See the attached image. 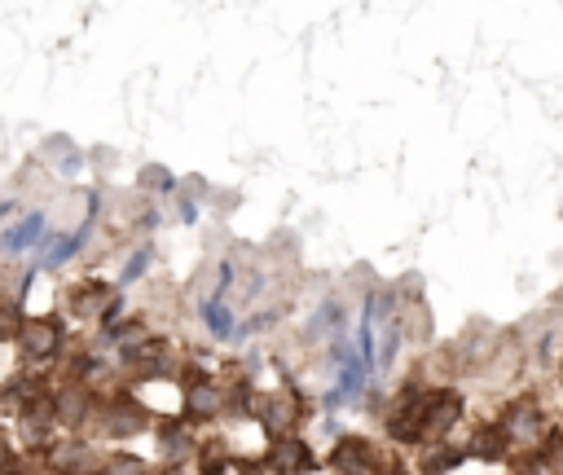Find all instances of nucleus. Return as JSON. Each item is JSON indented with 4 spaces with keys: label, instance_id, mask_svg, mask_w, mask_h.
<instances>
[{
    "label": "nucleus",
    "instance_id": "1",
    "mask_svg": "<svg viewBox=\"0 0 563 475\" xmlns=\"http://www.w3.org/2000/svg\"><path fill=\"white\" fill-rule=\"evenodd\" d=\"M462 414V401L454 392H423V396H410L401 405V414L392 418L388 432L396 440H410V445H423V440H436L449 432V423Z\"/></svg>",
    "mask_w": 563,
    "mask_h": 475
},
{
    "label": "nucleus",
    "instance_id": "2",
    "mask_svg": "<svg viewBox=\"0 0 563 475\" xmlns=\"http://www.w3.org/2000/svg\"><path fill=\"white\" fill-rule=\"evenodd\" d=\"M53 348H58V326L49 322V317H40V322H27L22 326V352L27 357H53Z\"/></svg>",
    "mask_w": 563,
    "mask_h": 475
},
{
    "label": "nucleus",
    "instance_id": "3",
    "mask_svg": "<svg viewBox=\"0 0 563 475\" xmlns=\"http://www.w3.org/2000/svg\"><path fill=\"white\" fill-rule=\"evenodd\" d=\"M40 234H44V216H40V212H31V216H22L14 229H5L0 247H5L9 256H18V251H31V247H36Z\"/></svg>",
    "mask_w": 563,
    "mask_h": 475
},
{
    "label": "nucleus",
    "instance_id": "4",
    "mask_svg": "<svg viewBox=\"0 0 563 475\" xmlns=\"http://www.w3.org/2000/svg\"><path fill=\"white\" fill-rule=\"evenodd\" d=\"M335 357H339V396L335 401H357L361 388H366V366H361L357 357H348L344 348H339Z\"/></svg>",
    "mask_w": 563,
    "mask_h": 475
},
{
    "label": "nucleus",
    "instance_id": "5",
    "mask_svg": "<svg viewBox=\"0 0 563 475\" xmlns=\"http://www.w3.org/2000/svg\"><path fill=\"white\" fill-rule=\"evenodd\" d=\"M366 440H344V445H339V454H335V467L339 471H370L374 462H366Z\"/></svg>",
    "mask_w": 563,
    "mask_h": 475
},
{
    "label": "nucleus",
    "instance_id": "6",
    "mask_svg": "<svg viewBox=\"0 0 563 475\" xmlns=\"http://www.w3.org/2000/svg\"><path fill=\"white\" fill-rule=\"evenodd\" d=\"M84 238H88V225L80 229V234H66L62 242H53V247H49V251H44V264H66V260H71V256H75V251H80V247H84Z\"/></svg>",
    "mask_w": 563,
    "mask_h": 475
},
{
    "label": "nucleus",
    "instance_id": "7",
    "mask_svg": "<svg viewBox=\"0 0 563 475\" xmlns=\"http://www.w3.org/2000/svg\"><path fill=\"white\" fill-rule=\"evenodd\" d=\"M203 322L212 326L216 335H229V330H234V317L225 313V304H220V300H207V304H203Z\"/></svg>",
    "mask_w": 563,
    "mask_h": 475
},
{
    "label": "nucleus",
    "instance_id": "8",
    "mask_svg": "<svg viewBox=\"0 0 563 475\" xmlns=\"http://www.w3.org/2000/svg\"><path fill=\"white\" fill-rule=\"evenodd\" d=\"M278 467H313V458L304 454L300 440H286V445L278 449Z\"/></svg>",
    "mask_w": 563,
    "mask_h": 475
},
{
    "label": "nucleus",
    "instance_id": "9",
    "mask_svg": "<svg viewBox=\"0 0 563 475\" xmlns=\"http://www.w3.org/2000/svg\"><path fill=\"white\" fill-rule=\"evenodd\" d=\"M480 454H484V458H502V454H506V432L480 436Z\"/></svg>",
    "mask_w": 563,
    "mask_h": 475
},
{
    "label": "nucleus",
    "instance_id": "10",
    "mask_svg": "<svg viewBox=\"0 0 563 475\" xmlns=\"http://www.w3.org/2000/svg\"><path fill=\"white\" fill-rule=\"evenodd\" d=\"M14 335H18V313L0 304V344H5V339H14Z\"/></svg>",
    "mask_w": 563,
    "mask_h": 475
},
{
    "label": "nucleus",
    "instance_id": "11",
    "mask_svg": "<svg viewBox=\"0 0 563 475\" xmlns=\"http://www.w3.org/2000/svg\"><path fill=\"white\" fill-rule=\"evenodd\" d=\"M146 264H150V251H137V256L128 260V273H124V282H137L141 273H146Z\"/></svg>",
    "mask_w": 563,
    "mask_h": 475
}]
</instances>
